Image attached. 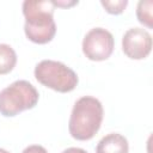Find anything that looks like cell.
I'll return each mask as SVG.
<instances>
[{
  "mask_svg": "<svg viewBox=\"0 0 153 153\" xmlns=\"http://www.w3.org/2000/svg\"><path fill=\"white\" fill-rule=\"evenodd\" d=\"M22 8L25 17L24 31L26 37L37 44L50 42L56 33L53 0H25Z\"/></svg>",
  "mask_w": 153,
  "mask_h": 153,
  "instance_id": "obj_1",
  "label": "cell"
},
{
  "mask_svg": "<svg viewBox=\"0 0 153 153\" xmlns=\"http://www.w3.org/2000/svg\"><path fill=\"white\" fill-rule=\"evenodd\" d=\"M103 115V105L97 98L92 96L79 98L71 112L68 122L69 134L80 141L92 139L100 128Z\"/></svg>",
  "mask_w": 153,
  "mask_h": 153,
  "instance_id": "obj_2",
  "label": "cell"
},
{
  "mask_svg": "<svg viewBox=\"0 0 153 153\" xmlns=\"http://www.w3.org/2000/svg\"><path fill=\"white\" fill-rule=\"evenodd\" d=\"M39 94L36 87L27 80H16L0 91V114L12 117L24 110L36 106Z\"/></svg>",
  "mask_w": 153,
  "mask_h": 153,
  "instance_id": "obj_3",
  "label": "cell"
},
{
  "mask_svg": "<svg viewBox=\"0 0 153 153\" xmlns=\"http://www.w3.org/2000/svg\"><path fill=\"white\" fill-rule=\"evenodd\" d=\"M35 78L38 82L56 92H71L78 85L76 73L67 65L55 60H42L35 67Z\"/></svg>",
  "mask_w": 153,
  "mask_h": 153,
  "instance_id": "obj_4",
  "label": "cell"
},
{
  "mask_svg": "<svg viewBox=\"0 0 153 153\" xmlns=\"http://www.w3.org/2000/svg\"><path fill=\"white\" fill-rule=\"evenodd\" d=\"M114 36L104 27L91 29L82 39V53L92 61H104L109 59L114 51Z\"/></svg>",
  "mask_w": 153,
  "mask_h": 153,
  "instance_id": "obj_5",
  "label": "cell"
},
{
  "mask_svg": "<svg viewBox=\"0 0 153 153\" xmlns=\"http://www.w3.org/2000/svg\"><path fill=\"white\" fill-rule=\"evenodd\" d=\"M123 53L133 60H142L152 50V36L142 27L128 29L122 37Z\"/></svg>",
  "mask_w": 153,
  "mask_h": 153,
  "instance_id": "obj_6",
  "label": "cell"
},
{
  "mask_svg": "<svg viewBox=\"0 0 153 153\" xmlns=\"http://www.w3.org/2000/svg\"><path fill=\"white\" fill-rule=\"evenodd\" d=\"M128 140L118 133H110L103 136L96 147V153H128Z\"/></svg>",
  "mask_w": 153,
  "mask_h": 153,
  "instance_id": "obj_7",
  "label": "cell"
},
{
  "mask_svg": "<svg viewBox=\"0 0 153 153\" xmlns=\"http://www.w3.org/2000/svg\"><path fill=\"white\" fill-rule=\"evenodd\" d=\"M17 63V54L14 49L6 44L0 43V74L10 73Z\"/></svg>",
  "mask_w": 153,
  "mask_h": 153,
  "instance_id": "obj_8",
  "label": "cell"
},
{
  "mask_svg": "<svg viewBox=\"0 0 153 153\" xmlns=\"http://www.w3.org/2000/svg\"><path fill=\"white\" fill-rule=\"evenodd\" d=\"M152 7H153V1L152 0H141V1H139L137 7H136L137 20L141 24H143L145 26L149 27V29L153 27Z\"/></svg>",
  "mask_w": 153,
  "mask_h": 153,
  "instance_id": "obj_9",
  "label": "cell"
},
{
  "mask_svg": "<svg viewBox=\"0 0 153 153\" xmlns=\"http://www.w3.org/2000/svg\"><path fill=\"white\" fill-rule=\"evenodd\" d=\"M102 6L111 14H120L128 5V0H100Z\"/></svg>",
  "mask_w": 153,
  "mask_h": 153,
  "instance_id": "obj_10",
  "label": "cell"
},
{
  "mask_svg": "<svg viewBox=\"0 0 153 153\" xmlns=\"http://www.w3.org/2000/svg\"><path fill=\"white\" fill-rule=\"evenodd\" d=\"M22 153H48V151L41 145H31L24 148Z\"/></svg>",
  "mask_w": 153,
  "mask_h": 153,
  "instance_id": "obj_11",
  "label": "cell"
},
{
  "mask_svg": "<svg viewBox=\"0 0 153 153\" xmlns=\"http://www.w3.org/2000/svg\"><path fill=\"white\" fill-rule=\"evenodd\" d=\"M53 4L55 5V7H71L73 5H76L78 4V0H73V1H56V0H53Z\"/></svg>",
  "mask_w": 153,
  "mask_h": 153,
  "instance_id": "obj_12",
  "label": "cell"
},
{
  "mask_svg": "<svg viewBox=\"0 0 153 153\" xmlns=\"http://www.w3.org/2000/svg\"><path fill=\"white\" fill-rule=\"evenodd\" d=\"M61 153H87V152L82 148H79V147H68L65 151H62Z\"/></svg>",
  "mask_w": 153,
  "mask_h": 153,
  "instance_id": "obj_13",
  "label": "cell"
},
{
  "mask_svg": "<svg viewBox=\"0 0 153 153\" xmlns=\"http://www.w3.org/2000/svg\"><path fill=\"white\" fill-rule=\"evenodd\" d=\"M0 153H10V152L6 151V149H4V148H0Z\"/></svg>",
  "mask_w": 153,
  "mask_h": 153,
  "instance_id": "obj_14",
  "label": "cell"
}]
</instances>
